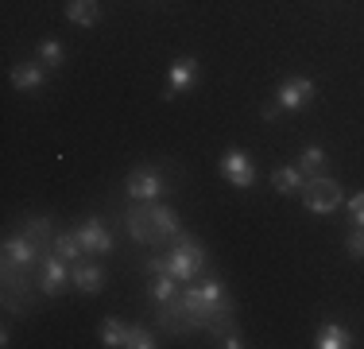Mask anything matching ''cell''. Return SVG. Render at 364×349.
Wrapping results in <instances>:
<instances>
[{
	"label": "cell",
	"mask_w": 364,
	"mask_h": 349,
	"mask_svg": "<svg viewBox=\"0 0 364 349\" xmlns=\"http://www.w3.org/2000/svg\"><path fill=\"white\" fill-rule=\"evenodd\" d=\"M124 229L136 244H147V249H159V244L175 241L182 233L178 225V214L171 206H159V202H136L132 209L124 214Z\"/></svg>",
	"instance_id": "cell-1"
},
{
	"label": "cell",
	"mask_w": 364,
	"mask_h": 349,
	"mask_svg": "<svg viewBox=\"0 0 364 349\" xmlns=\"http://www.w3.org/2000/svg\"><path fill=\"white\" fill-rule=\"evenodd\" d=\"M167 272L178 279V283H190V279H202L205 276V249L198 237L190 233H178L171 241V252H167Z\"/></svg>",
	"instance_id": "cell-2"
},
{
	"label": "cell",
	"mask_w": 364,
	"mask_h": 349,
	"mask_svg": "<svg viewBox=\"0 0 364 349\" xmlns=\"http://www.w3.org/2000/svg\"><path fill=\"white\" fill-rule=\"evenodd\" d=\"M310 101H314V82L302 78V74H294V78H287V82L275 90V101L264 109V117L275 120L279 113H294V109H302V105H310Z\"/></svg>",
	"instance_id": "cell-3"
},
{
	"label": "cell",
	"mask_w": 364,
	"mask_h": 349,
	"mask_svg": "<svg viewBox=\"0 0 364 349\" xmlns=\"http://www.w3.org/2000/svg\"><path fill=\"white\" fill-rule=\"evenodd\" d=\"M302 206H306L310 214H333V209L341 206V187H337V179H329V174L306 179L302 182Z\"/></svg>",
	"instance_id": "cell-4"
},
{
	"label": "cell",
	"mask_w": 364,
	"mask_h": 349,
	"mask_svg": "<svg viewBox=\"0 0 364 349\" xmlns=\"http://www.w3.org/2000/svg\"><path fill=\"white\" fill-rule=\"evenodd\" d=\"M124 190H128L132 202H159L163 190H167V179H163L159 167H136L132 174H128Z\"/></svg>",
	"instance_id": "cell-5"
},
{
	"label": "cell",
	"mask_w": 364,
	"mask_h": 349,
	"mask_svg": "<svg viewBox=\"0 0 364 349\" xmlns=\"http://www.w3.org/2000/svg\"><path fill=\"white\" fill-rule=\"evenodd\" d=\"M70 260H63L58 252H47L39 264V291L43 295H63L66 287H70Z\"/></svg>",
	"instance_id": "cell-6"
},
{
	"label": "cell",
	"mask_w": 364,
	"mask_h": 349,
	"mask_svg": "<svg viewBox=\"0 0 364 349\" xmlns=\"http://www.w3.org/2000/svg\"><path fill=\"white\" fill-rule=\"evenodd\" d=\"M43 256L47 252L39 249V244H31L28 237H8L4 241V264H12V268H23V272H36V268L43 264Z\"/></svg>",
	"instance_id": "cell-7"
},
{
	"label": "cell",
	"mask_w": 364,
	"mask_h": 349,
	"mask_svg": "<svg viewBox=\"0 0 364 349\" xmlns=\"http://www.w3.org/2000/svg\"><path fill=\"white\" fill-rule=\"evenodd\" d=\"M221 174L240 190H248L256 182V167H252V160H248V152H240V147H229V152L221 155Z\"/></svg>",
	"instance_id": "cell-8"
},
{
	"label": "cell",
	"mask_w": 364,
	"mask_h": 349,
	"mask_svg": "<svg viewBox=\"0 0 364 349\" xmlns=\"http://www.w3.org/2000/svg\"><path fill=\"white\" fill-rule=\"evenodd\" d=\"M77 241H82V249L93 252V256H109L112 252V233L101 225V217H85V225L77 229Z\"/></svg>",
	"instance_id": "cell-9"
},
{
	"label": "cell",
	"mask_w": 364,
	"mask_h": 349,
	"mask_svg": "<svg viewBox=\"0 0 364 349\" xmlns=\"http://www.w3.org/2000/svg\"><path fill=\"white\" fill-rule=\"evenodd\" d=\"M194 82H198V58H178V63L171 66V74H167L163 98H178V93H186Z\"/></svg>",
	"instance_id": "cell-10"
},
{
	"label": "cell",
	"mask_w": 364,
	"mask_h": 349,
	"mask_svg": "<svg viewBox=\"0 0 364 349\" xmlns=\"http://www.w3.org/2000/svg\"><path fill=\"white\" fill-rule=\"evenodd\" d=\"M70 279H74V287L82 295H97L101 287H105V268L101 264H85V260H77V264L70 268Z\"/></svg>",
	"instance_id": "cell-11"
},
{
	"label": "cell",
	"mask_w": 364,
	"mask_h": 349,
	"mask_svg": "<svg viewBox=\"0 0 364 349\" xmlns=\"http://www.w3.org/2000/svg\"><path fill=\"white\" fill-rule=\"evenodd\" d=\"M159 326L171 330V334H190V330H194V322H190V314H186V307H182L178 295L159 307Z\"/></svg>",
	"instance_id": "cell-12"
},
{
	"label": "cell",
	"mask_w": 364,
	"mask_h": 349,
	"mask_svg": "<svg viewBox=\"0 0 364 349\" xmlns=\"http://www.w3.org/2000/svg\"><path fill=\"white\" fill-rule=\"evenodd\" d=\"M178 279L171 276V272H159V276H151V283H147V299L155 303V307H163V303H171L178 295Z\"/></svg>",
	"instance_id": "cell-13"
},
{
	"label": "cell",
	"mask_w": 364,
	"mask_h": 349,
	"mask_svg": "<svg viewBox=\"0 0 364 349\" xmlns=\"http://www.w3.org/2000/svg\"><path fill=\"white\" fill-rule=\"evenodd\" d=\"M20 233H23V237H28L31 244H39L43 252H50V249H55V229H50V222H47V217H28Z\"/></svg>",
	"instance_id": "cell-14"
},
{
	"label": "cell",
	"mask_w": 364,
	"mask_h": 349,
	"mask_svg": "<svg viewBox=\"0 0 364 349\" xmlns=\"http://www.w3.org/2000/svg\"><path fill=\"white\" fill-rule=\"evenodd\" d=\"M8 78H12V85H16L20 93L39 90V85H43V66H39V63H16Z\"/></svg>",
	"instance_id": "cell-15"
},
{
	"label": "cell",
	"mask_w": 364,
	"mask_h": 349,
	"mask_svg": "<svg viewBox=\"0 0 364 349\" xmlns=\"http://www.w3.org/2000/svg\"><path fill=\"white\" fill-rule=\"evenodd\" d=\"M314 345H318V349H349V345H353V334H349L345 326H337V322H326V326L318 330Z\"/></svg>",
	"instance_id": "cell-16"
},
{
	"label": "cell",
	"mask_w": 364,
	"mask_h": 349,
	"mask_svg": "<svg viewBox=\"0 0 364 349\" xmlns=\"http://www.w3.org/2000/svg\"><path fill=\"white\" fill-rule=\"evenodd\" d=\"M66 16L77 28H93L101 20V8H97V0H66Z\"/></svg>",
	"instance_id": "cell-17"
},
{
	"label": "cell",
	"mask_w": 364,
	"mask_h": 349,
	"mask_svg": "<svg viewBox=\"0 0 364 349\" xmlns=\"http://www.w3.org/2000/svg\"><path fill=\"white\" fill-rule=\"evenodd\" d=\"M302 182H306V174L299 171V163H294V167H275L272 171V187L279 190V194H294V190H302Z\"/></svg>",
	"instance_id": "cell-18"
},
{
	"label": "cell",
	"mask_w": 364,
	"mask_h": 349,
	"mask_svg": "<svg viewBox=\"0 0 364 349\" xmlns=\"http://www.w3.org/2000/svg\"><path fill=\"white\" fill-rule=\"evenodd\" d=\"M299 171L306 174V179H314V174H326V152L318 144H306L299 155Z\"/></svg>",
	"instance_id": "cell-19"
},
{
	"label": "cell",
	"mask_w": 364,
	"mask_h": 349,
	"mask_svg": "<svg viewBox=\"0 0 364 349\" xmlns=\"http://www.w3.org/2000/svg\"><path fill=\"white\" fill-rule=\"evenodd\" d=\"M128 330L132 326H124V322H117V318H105V326H101V345H109V349L128 345Z\"/></svg>",
	"instance_id": "cell-20"
},
{
	"label": "cell",
	"mask_w": 364,
	"mask_h": 349,
	"mask_svg": "<svg viewBox=\"0 0 364 349\" xmlns=\"http://www.w3.org/2000/svg\"><path fill=\"white\" fill-rule=\"evenodd\" d=\"M55 252L63 260H70V264H77L85 249H82V241H77V233H58V237H55Z\"/></svg>",
	"instance_id": "cell-21"
},
{
	"label": "cell",
	"mask_w": 364,
	"mask_h": 349,
	"mask_svg": "<svg viewBox=\"0 0 364 349\" xmlns=\"http://www.w3.org/2000/svg\"><path fill=\"white\" fill-rule=\"evenodd\" d=\"M63 58H66V51H63V43H58V39H43L39 43V63L43 66H63Z\"/></svg>",
	"instance_id": "cell-22"
},
{
	"label": "cell",
	"mask_w": 364,
	"mask_h": 349,
	"mask_svg": "<svg viewBox=\"0 0 364 349\" xmlns=\"http://www.w3.org/2000/svg\"><path fill=\"white\" fill-rule=\"evenodd\" d=\"M128 349H155V338L144 326H132L128 330Z\"/></svg>",
	"instance_id": "cell-23"
},
{
	"label": "cell",
	"mask_w": 364,
	"mask_h": 349,
	"mask_svg": "<svg viewBox=\"0 0 364 349\" xmlns=\"http://www.w3.org/2000/svg\"><path fill=\"white\" fill-rule=\"evenodd\" d=\"M345 249H349L353 260H364V229H357V225H353V233H349V241H345Z\"/></svg>",
	"instance_id": "cell-24"
},
{
	"label": "cell",
	"mask_w": 364,
	"mask_h": 349,
	"mask_svg": "<svg viewBox=\"0 0 364 349\" xmlns=\"http://www.w3.org/2000/svg\"><path fill=\"white\" fill-rule=\"evenodd\" d=\"M349 214H353V225H357V229H364V190L349 198Z\"/></svg>",
	"instance_id": "cell-25"
},
{
	"label": "cell",
	"mask_w": 364,
	"mask_h": 349,
	"mask_svg": "<svg viewBox=\"0 0 364 349\" xmlns=\"http://www.w3.org/2000/svg\"><path fill=\"white\" fill-rule=\"evenodd\" d=\"M221 345H225V349H245L248 342L237 334V330H229V334H221Z\"/></svg>",
	"instance_id": "cell-26"
}]
</instances>
